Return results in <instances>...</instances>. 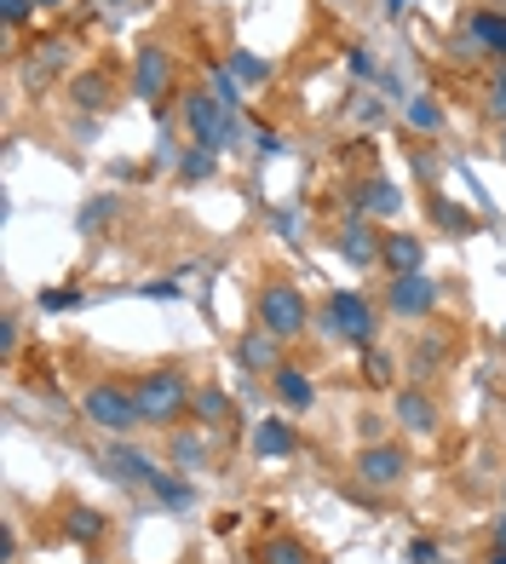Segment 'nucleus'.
Returning <instances> with one entry per match:
<instances>
[{
    "instance_id": "f257e3e1",
    "label": "nucleus",
    "mask_w": 506,
    "mask_h": 564,
    "mask_svg": "<svg viewBox=\"0 0 506 564\" xmlns=\"http://www.w3.org/2000/svg\"><path fill=\"white\" fill-rule=\"evenodd\" d=\"M201 380L190 375V364H179V357H167V364H150L133 375V398L144 409V426L150 432H173L190 421V398H196Z\"/></svg>"
},
{
    "instance_id": "f03ea898",
    "label": "nucleus",
    "mask_w": 506,
    "mask_h": 564,
    "mask_svg": "<svg viewBox=\"0 0 506 564\" xmlns=\"http://www.w3.org/2000/svg\"><path fill=\"white\" fill-rule=\"evenodd\" d=\"M380 317H386V305L369 300L363 289H328L322 305H317V328L328 340H340V346H380Z\"/></svg>"
},
{
    "instance_id": "7ed1b4c3",
    "label": "nucleus",
    "mask_w": 506,
    "mask_h": 564,
    "mask_svg": "<svg viewBox=\"0 0 506 564\" xmlns=\"http://www.w3.org/2000/svg\"><path fill=\"white\" fill-rule=\"evenodd\" d=\"M253 323L260 328H271L276 340H306L311 335V300H306V289L299 282H288V276H265L260 289H253Z\"/></svg>"
},
{
    "instance_id": "20e7f679",
    "label": "nucleus",
    "mask_w": 506,
    "mask_h": 564,
    "mask_svg": "<svg viewBox=\"0 0 506 564\" xmlns=\"http://www.w3.org/2000/svg\"><path fill=\"white\" fill-rule=\"evenodd\" d=\"M75 409H81V421L98 426V432H110V438H127V432H139L144 426V409L133 398V380H92V387H81V398H75Z\"/></svg>"
},
{
    "instance_id": "39448f33",
    "label": "nucleus",
    "mask_w": 506,
    "mask_h": 564,
    "mask_svg": "<svg viewBox=\"0 0 506 564\" xmlns=\"http://www.w3.org/2000/svg\"><path fill=\"white\" fill-rule=\"evenodd\" d=\"M179 110H185V127L196 133L201 150H213V156H224V144L237 139V116L219 105L213 87H185L179 93Z\"/></svg>"
},
{
    "instance_id": "423d86ee",
    "label": "nucleus",
    "mask_w": 506,
    "mask_h": 564,
    "mask_svg": "<svg viewBox=\"0 0 506 564\" xmlns=\"http://www.w3.org/2000/svg\"><path fill=\"white\" fill-rule=\"evenodd\" d=\"M415 455L403 438H380V444H358V455H351V473H358L363 490H397L403 478H409Z\"/></svg>"
},
{
    "instance_id": "0eeeda50",
    "label": "nucleus",
    "mask_w": 506,
    "mask_h": 564,
    "mask_svg": "<svg viewBox=\"0 0 506 564\" xmlns=\"http://www.w3.org/2000/svg\"><path fill=\"white\" fill-rule=\"evenodd\" d=\"M438 300H443V282H432L426 271H409V276H386V317H403V323H432L438 317Z\"/></svg>"
},
{
    "instance_id": "6e6552de",
    "label": "nucleus",
    "mask_w": 506,
    "mask_h": 564,
    "mask_svg": "<svg viewBox=\"0 0 506 564\" xmlns=\"http://www.w3.org/2000/svg\"><path fill=\"white\" fill-rule=\"evenodd\" d=\"M179 87V64H173L167 46L144 41L133 53V98H144V105H162V98Z\"/></svg>"
},
{
    "instance_id": "1a4fd4ad",
    "label": "nucleus",
    "mask_w": 506,
    "mask_h": 564,
    "mask_svg": "<svg viewBox=\"0 0 506 564\" xmlns=\"http://www.w3.org/2000/svg\"><path fill=\"white\" fill-rule=\"evenodd\" d=\"M392 426L409 432V438H432V432L443 426V409H438V398L426 392L420 380H409V387L392 392Z\"/></svg>"
},
{
    "instance_id": "9d476101",
    "label": "nucleus",
    "mask_w": 506,
    "mask_h": 564,
    "mask_svg": "<svg viewBox=\"0 0 506 564\" xmlns=\"http://www.w3.org/2000/svg\"><path fill=\"white\" fill-rule=\"evenodd\" d=\"M380 237H386V230H374V219L345 214L340 230H334V248H340V260H345L351 271H374V265H380Z\"/></svg>"
},
{
    "instance_id": "9b49d317",
    "label": "nucleus",
    "mask_w": 506,
    "mask_h": 564,
    "mask_svg": "<svg viewBox=\"0 0 506 564\" xmlns=\"http://www.w3.org/2000/svg\"><path fill=\"white\" fill-rule=\"evenodd\" d=\"M351 196V214H363V219H397L403 214V191L392 185V178H380V173H369V178H351L345 185Z\"/></svg>"
},
{
    "instance_id": "f8f14e48",
    "label": "nucleus",
    "mask_w": 506,
    "mask_h": 564,
    "mask_svg": "<svg viewBox=\"0 0 506 564\" xmlns=\"http://www.w3.org/2000/svg\"><path fill=\"white\" fill-rule=\"evenodd\" d=\"M283 346L288 340H276L271 335V328H260V323H253V328H242V335H237V364L248 369V375H276V369H283L288 364V357H283Z\"/></svg>"
},
{
    "instance_id": "ddd939ff",
    "label": "nucleus",
    "mask_w": 506,
    "mask_h": 564,
    "mask_svg": "<svg viewBox=\"0 0 506 564\" xmlns=\"http://www.w3.org/2000/svg\"><path fill=\"white\" fill-rule=\"evenodd\" d=\"M190 426H201V432H231L237 426V398L224 392V380H201V387H196Z\"/></svg>"
},
{
    "instance_id": "4468645a",
    "label": "nucleus",
    "mask_w": 506,
    "mask_h": 564,
    "mask_svg": "<svg viewBox=\"0 0 506 564\" xmlns=\"http://www.w3.org/2000/svg\"><path fill=\"white\" fill-rule=\"evenodd\" d=\"M253 564H317V547L299 530H265L248 553Z\"/></svg>"
},
{
    "instance_id": "2eb2a0df",
    "label": "nucleus",
    "mask_w": 506,
    "mask_h": 564,
    "mask_svg": "<svg viewBox=\"0 0 506 564\" xmlns=\"http://www.w3.org/2000/svg\"><path fill=\"white\" fill-rule=\"evenodd\" d=\"M380 271L386 276L426 271V237H415V230H386V237H380Z\"/></svg>"
},
{
    "instance_id": "dca6fc26",
    "label": "nucleus",
    "mask_w": 506,
    "mask_h": 564,
    "mask_svg": "<svg viewBox=\"0 0 506 564\" xmlns=\"http://www.w3.org/2000/svg\"><path fill=\"white\" fill-rule=\"evenodd\" d=\"M248 444H253V455H260V460H288L299 449V432H294V421L271 415V421H253Z\"/></svg>"
},
{
    "instance_id": "f3484780",
    "label": "nucleus",
    "mask_w": 506,
    "mask_h": 564,
    "mask_svg": "<svg viewBox=\"0 0 506 564\" xmlns=\"http://www.w3.org/2000/svg\"><path fill=\"white\" fill-rule=\"evenodd\" d=\"M271 392H276V403H283V409L306 415V409L317 403V380H311L306 369H299V364H283V369L271 375Z\"/></svg>"
},
{
    "instance_id": "a211bd4d",
    "label": "nucleus",
    "mask_w": 506,
    "mask_h": 564,
    "mask_svg": "<svg viewBox=\"0 0 506 564\" xmlns=\"http://www.w3.org/2000/svg\"><path fill=\"white\" fill-rule=\"evenodd\" d=\"M64 535L75 547H98L110 535V512L105 507H87V501H75L69 512H64Z\"/></svg>"
},
{
    "instance_id": "6ab92c4d",
    "label": "nucleus",
    "mask_w": 506,
    "mask_h": 564,
    "mask_svg": "<svg viewBox=\"0 0 506 564\" xmlns=\"http://www.w3.org/2000/svg\"><path fill=\"white\" fill-rule=\"evenodd\" d=\"M208 438L213 432H201V426H173L167 432V460L173 467H185V473H196V467H208Z\"/></svg>"
},
{
    "instance_id": "aec40b11",
    "label": "nucleus",
    "mask_w": 506,
    "mask_h": 564,
    "mask_svg": "<svg viewBox=\"0 0 506 564\" xmlns=\"http://www.w3.org/2000/svg\"><path fill=\"white\" fill-rule=\"evenodd\" d=\"M110 473H116V478H127V484H150L162 467H156V460H150L144 449H133L127 438H110Z\"/></svg>"
},
{
    "instance_id": "412c9836",
    "label": "nucleus",
    "mask_w": 506,
    "mask_h": 564,
    "mask_svg": "<svg viewBox=\"0 0 506 564\" xmlns=\"http://www.w3.org/2000/svg\"><path fill=\"white\" fill-rule=\"evenodd\" d=\"M69 105L87 110V116H98V110L110 105V75H105V69H81V75L69 82Z\"/></svg>"
},
{
    "instance_id": "4be33fe9",
    "label": "nucleus",
    "mask_w": 506,
    "mask_h": 564,
    "mask_svg": "<svg viewBox=\"0 0 506 564\" xmlns=\"http://www.w3.org/2000/svg\"><path fill=\"white\" fill-rule=\"evenodd\" d=\"M363 380H369V387H380V392H397V357L380 351V346H369V351H363Z\"/></svg>"
},
{
    "instance_id": "5701e85b",
    "label": "nucleus",
    "mask_w": 506,
    "mask_h": 564,
    "mask_svg": "<svg viewBox=\"0 0 506 564\" xmlns=\"http://www.w3.org/2000/svg\"><path fill=\"white\" fill-rule=\"evenodd\" d=\"M426 208H432V219H438L443 230H461V237H472V230H477V219H472L466 208H454V202H443L438 191H426Z\"/></svg>"
},
{
    "instance_id": "b1692460",
    "label": "nucleus",
    "mask_w": 506,
    "mask_h": 564,
    "mask_svg": "<svg viewBox=\"0 0 506 564\" xmlns=\"http://www.w3.org/2000/svg\"><path fill=\"white\" fill-rule=\"evenodd\" d=\"M409 127L415 133H443V105L438 98H409Z\"/></svg>"
},
{
    "instance_id": "393cba45",
    "label": "nucleus",
    "mask_w": 506,
    "mask_h": 564,
    "mask_svg": "<svg viewBox=\"0 0 506 564\" xmlns=\"http://www.w3.org/2000/svg\"><path fill=\"white\" fill-rule=\"evenodd\" d=\"M150 490H156L167 507H190V484L173 478V473H156V478H150Z\"/></svg>"
},
{
    "instance_id": "a878e982",
    "label": "nucleus",
    "mask_w": 506,
    "mask_h": 564,
    "mask_svg": "<svg viewBox=\"0 0 506 564\" xmlns=\"http://www.w3.org/2000/svg\"><path fill=\"white\" fill-rule=\"evenodd\" d=\"M484 110L506 127V64H495V75H490V93H484Z\"/></svg>"
},
{
    "instance_id": "bb28decb",
    "label": "nucleus",
    "mask_w": 506,
    "mask_h": 564,
    "mask_svg": "<svg viewBox=\"0 0 506 564\" xmlns=\"http://www.w3.org/2000/svg\"><path fill=\"white\" fill-rule=\"evenodd\" d=\"M208 173H213V150H201V144H196L190 156L179 162V178H208Z\"/></svg>"
},
{
    "instance_id": "cd10ccee",
    "label": "nucleus",
    "mask_w": 506,
    "mask_h": 564,
    "mask_svg": "<svg viewBox=\"0 0 506 564\" xmlns=\"http://www.w3.org/2000/svg\"><path fill=\"white\" fill-rule=\"evenodd\" d=\"M403 558H409V564H443V547H438V542H426V535H415Z\"/></svg>"
},
{
    "instance_id": "c85d7f7f",
    "label": "nucleus",
    "mask_w": 506,
    "mask_h": 564,
    "mask_svg": "<svg viewBox=\"0 0 506 564\" xmlns=\"http://www.w3.org/2000/svg\"><path fill=\"white\" fill-rule=\"evenodd\" d=\"M0 12H7V30H23L35 18V0H0Z\"/></svg>"
},
{
    "instance_id": "c756f323",
    "label": "nucleus",
    "mask_w": 506,
    "mask_h": 564,
    "mask_svg": "<svg viewBox=\"0 0 506 564\" xmlns=\"http://www.w3.org/2000/svg\"><path fill=\"white\" fill-rule=\"evenodd\" d=\"M386 438V415H358V444H380Z\"/></svg>"
},
{
    "instance_id": "7c9ffc66",
    "label": "nucleus",
    "mask_w": 506,
    "mask_h": 564,
    "mask_svg": "<svg viewBox=\"0 0 506 564\" xmlns=\"http://www.w3.org/2000/svg\"><path fill=\"white\" fill-rule=\"evenodd\" d=\"M231 69H237V75H248V82H265V75H271V64L248 58V53H231Z\"/></svg>"
},
{
    "instance_id": "2f4dec72",
    "label": "nucleus",
    "mask_w": 506,
    "mask_h": 564,
    "mask_svg": "<svg viewBox=\"0 0 506 564\" xmlns=\"http://www.w3.org/2000/svg\"><path fill=\"white\" fill-rule=\"evenodd\" d=\"M409 162H415V173H420V178H432V173H438V156H432L426 144H409Z\"/></svg>"
},
{
    "instance_id": "473e14b6",
    "label": "nucleus",
    "mask_w": 506,
    "mask_h": 564,
    "mask_svg": "<svg viewBox=\"0 0 506 564\" xmlns=\"http://www.w3.org/2000/svg\"><path fill=\"white\" fill-rule=\"evenodd\" d=\"M18 351V323L7 317V323H0V357H12Z\"/></svg>"
},
{
    "instance_id": "72a5a7b5",
    "label": "nucleus",
    "mask_w": 506,
    "mask_h": 564,
    "mask_svg": "<svg viewBox=\"0 0 506 564\" xmlns=\"http://www.w3.org/2000/svg\"><path fill=\"white\" fill-rule=\"evenodd\" d=\"M351 69H358V75H374V53H369V46H351Z\"/></svg>"
},
{
    "instance_id": "f704fd0d",
    "label": "nucleus",
    "mask_w": 506,
    "mask_h": 564,
    "mask_svg": "<svg viewBox=\"0 0 506 564\" xmlns=\"http://www.w3.org/2000/svg\"><path fill=\"white\" fill-rule=\"evenodd\" d=\"M358 121H363V127H380V121H386V110H380L374 98H369V105H358Z\"/></svg>"
},
{
    "instance_id": "c9c22d12",
    "label": "nucleus",
    "mask_w": 506,
    "mask_h": 564,
    "mask_svg": "<svg viewBox=\"0 0 506 564\" xmlns=\"http://www.w3.org/2000/svg\"><path fill=\"white\" fill-rule=\"evenodd\" d=\"M477 564H506V547H501V542H490V547H484V558H477Z\"/></svg>"
},
{
    "instance_id": "e433bc0d",
    "label": "nucleus",
    "mask_w": 506,
    "mask_h": 564,
    "mask_svg": "<svg viewBox=\"0 0 506 564\" xmlns=\"http://www.w3.org/2000/svg\"><path fill=\"white\" fill-rule=\"evenodd\" d=\"M490 542H501V547H506V507H501V519H495V535H490Z\"/></svg>"
},
{
    "instance_id": "4c0bfd02",
    "label": "nucleus",
    "mask_w": 506,
    "mask_h": 564,
    "mask_svg": "<svg viewBox=\"0 0 506 564\" xmlns=\"http://www.w3.org/2000/svg\"><path fill=\"white\" fill-rule=\"evenodd\" d=\"M35 7H41V12H58V7H64V0H35Z\"/></svg>"
},
{
    "instance_id": "58836bf2",
    "label": "nucleus",
    "mask_w": 506,
    "mask_h": 564,
    "mask_svg": "<svg viewBox=\"0 0 506 564\" xmlns=\"http://www.w3.org/2000/svg\"><path fill=\"white\" fill-rule=\"evenodd\" d=\"M501 162H506V127H501Z\"/></svg>"
},
{
    "instance_id": "ea45409f",
    "label": "nucleus",
    "mask_w": 506,
    "mask_h": 564,
    "mask_svg": "<svg viewBox=\"0 0 506 564\" xmlns=\"http://www.w3.org/2000/svg\"><path fill=\"white\" fill-rule=\"evenodd\" d=\"M501 501H506V484H501Z\"/></svg>"
}]
</instances>
